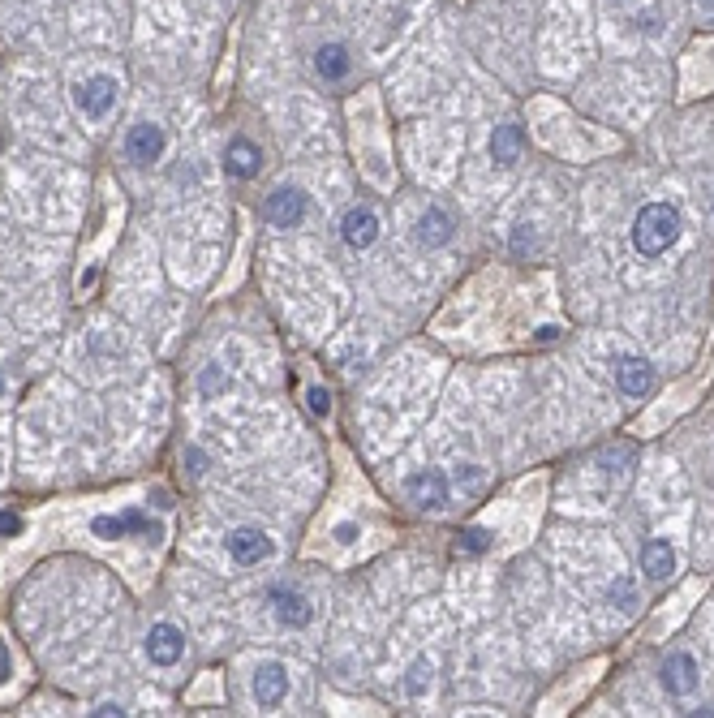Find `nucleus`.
Returning a JSON list of instances; mask_svg holds the SVG:
<instances>
[{
  "mask_svg": "<svg viewBox=\"0 0 714 718\" xmlns=\"http://www.w3.org/2000/svg\"><path fill=\"white\" fill-rule=\"evenodd\" d=\"M340 237H345L349 250H370L379 241V215L370 207H349L345 220H340Z\"/></svg>",
  "mask_w": 714,
  "mask_h": 718,
  "instance_id": "nucleus-11",
  "label": "nucleus"
},
{
  "mask_svg": "<svg viewBox=\"0 0 714 718\" xmlns=\"http://www.w3.org/2000/svg\"><path fill=\"white\" fill-rule=\"evenodd\" d=\"M314 74L323 82H345L353 74V56L345 43H323V48L314 52Z\"/></svg>",
  "mask_w": 714,
  "mask_h": 718,
  "instance_id": "nucleus-14",
  "label": "nucleus"
},
{
  "mask_svg": "<svg viewBox=\"0 0 714 718\" xmlns=\"http://www.w3.org/2000/svg\"><path fill=\"white\" fill-rule=\"evenodd\" d=\"M117 99H121V86L108 74H87L74 86V104L82 108V117H91V121H104L108 112L117 108Z\"/></svg>",
  "mask_w": 714,
  "mask_h": 718,
  "instance_id": "nucleus-2",
  "label": "nucleus"
},
{
  "mask_svg": "<svg viewBox=\"0 0 714 718\" xmlns=\"http://www.w3.org/2000/svg\"><path fill=\"white\" fill-rule=\"evenodd\" d=\"M250 688H254V701H259L263 710H276L284 697H289V671L280 663H259L250 676Z\"/></svg>",
  "mask_w": 714,
  "mask_h": 718,
  "instance_id": "nucleus-9",
  "label": "nucleus"
},
{
  "mask_svg": "<svg viewBox=\"0 0 714 718\" xmlns=\"http://www.w3.org/2000/svg\"><path fill=\"white\" fill-rule=\"evenodd\" d=\"M18 529H22L18 512H0V534H18Z\"/></svg>",
  "mask_w": 714,
  "mask_h": 718,
  "instance_id": "nucleus-25",
  "label": "nucleus"
},
{
  "mask_svg": "<svg viewBox=\"0 0 714 718\" xmlns=\"http://www.w3.org/2000/svg\"><path fill=\"white\" fill-rule=\"evenodd\" d=\"M676 237H680V211L676 207L650 203V207L637 211V220H633V246H637V254L659 258V254H667L671 246H676Z\"/></svg>",
  "mask_w": 714,
  "mask_h": 718,
  "instance_id": "nucleus-1",
  "label": "nucleus"
},
{
  "mask_svg": "<svg viewBox=\"0 0 714 718\" xmlns=\"http://www.w3.org/2000/svg\"><path fill=\"white\" fill-rule=\"evenodd\" d=\"M336 538H340V542H353L357 529H353V525H336Z\"/></svg>",
  "mask_w": 714,
  "mask_h": 718,
  "instance_id": "nucleus-27",
  "label": "nucleus"
},
{
  "mask_svg": "<svg viewBox=\"0 0 714 718\" xmlns=\"http://www.w3.org/2000/svg\"><path fill=\"white\" fill-rule=\"evenodd\" d=\"M654 383H659V375H654V366L646 362V357H620V362H616V387L628 400L650 396Z\"/></svg>",
  "mask_w": 714,
  "mask_h": 718,
  "instance_id": "nucleus-10",
  "label": "nucleus"
},
{
  "mask_svg": "<svg viewBox=\"0 0 714 718\" xmlns=\"http://www.w3.org/2000/svg\"><path fill=\"white\" fill-rule=\"evenodd\" d=\"M224 168H228V177L250 181V177H259L263 155H259V147H254L250 138H233L228 142V151H224Z\"/></svg>",
  "mask_w": 714,
  "mask_h": 718,
  "instance_id": "nucleus-13",
  "label": "nucleus"
},
{
  "mask_svg": "<svg viewBox=\"0 0 714 718\" xmlns=\"http://www.w3.org/2000/svg\"><path fill=\"white\" fill-rule=\"evenodd\" d=\"M263 215L276 228H297L306 220V194L302 190H293V185H280L276 194H267V203H263Z\"/></svg>",
  "mask_w": 714,
  "mask_h": 718,
  "instance_id": "nucleus-8",
  "label": "nucleus"
},
{
  "mask_svg": "<svg viewBox=\"0 0 714 718\" xmlns=\"http://www.w3.org/2000/svg\"><path fill=\"white\" fill-rule=\"evenodd\" d=\"M487 547H491V534H487V529H469V534L461 538V551H469V555H482Z\"/></svg>",
  "mask_w": 714,
  "mask_h": 718,
  "instance_id": "nucleus-22",
  "label": "nucleus"
},
{
  "mask_svg": "<svg viewBox=\"0 0 714 718\" xmlns=\"http://www.w3.org/2000/svg\"><path fill=\"white\" fill-rule=\"evenodd\" d=\"M95 534L99 538H125V534H138V529H151L142 512H125V516H95Z\"/></svg>",
  "mask_w": 714,
  "mask_h": 718,
  "instance_id": "nucleus-19",
  "label": "nucleus"
},
{
  "mask_svg": "<svg viewBox=\"0 0 714 718\" xmlns=\"http://www.w3.org/2000/svg\"><path fill=\"white\" fill-rule=\"evenodd\" d=\"M521 147H525V138H521V129L517 125H495V134H491V155H495V164L499 168H512L521 160Z\"/></svg>",
  "mask_w": 714,
  "mask_h": 718,
  "instance_id": "nucleus-18",
  "label": "nucleus"
},
{
  "mask_svg": "<svg viewBox=\"0 0 714 718\" xmlns=\"http://www.w3.org/2000/svg\"><path fill=\"white\" fill-rule=\"evenodd\" d=\"M418 241L422 246H448L452 241V215L444 207H426L422 211V220H418Z\"/></svg>",
  "mask_w": 714,
  "mask_h": 718,
  "instance_id": "nucleus-17",
  "label": "nucleus"
},
{
  "mask_svg": "<svg viewBox=\"0 0 714 718\" xmlns=\"http://www.w3.org/2000/svg\"><path fill=\"white\" fill-rule=\"evenodd\" d=\"M607 598H611V607L616 611H637V585H633V577H616L607 585Z\"/></svg>",
  "mask_w": 714,
  "mask_h": 718,
  "instance_id": "nucleus-21",
  "label": "nucleus"
},
{
  "mask_svg": "<svg viewBox=\"0 0 714 718\" xmlns=\"http://www.w3.org/2000/svg\"><path fill=\"white\" fill-rule=\"evenodd\" d=\"M164 147H168V134H164L160 121H138L130 134H125V155H130L134 164H142V168L160 160Z\"/></svg>",
  "mask_w": 714,
  "mask_h": 718,
  "instance_id": "nucleus-4",
  "label": "nucleus"
},
{
  "mask_svg": "<svg viewBox=\"0 0 714 718\" xmlns=\"http://www.w3.org/2000/svg\"><path fill=\"white\" fill-rule=\"evenodd\" d=\"M147 658L155 667H177L185 658V633L177 624H151L147 633Z\"/></svg>",
  "mask_w": 714,
  "mask_h": 718,
  "instance_id": "nucleus-7",
  "label": "nucleus"
},
{
  "mask_svg": "<svg viewBox=\"0 0 714 718\" xmlns=\"http://www.w3.org/2000/svg\"><path fill=\"white\" fill-rule=\"evenodd\" d=\"M91 714H99V718H112V714H130V710H125L121 701H104V706H95Z\"/></svg>",
  "mask_w": 714,
  "mask_h": 718,
  "instance_id": "nucleus-26",
  "label": "nucleus"
},
{
  "mask_svg": "<svg viewBox=\"0 0 714 718\" xmlns=\"http://www.w3.org/2000/svg\"><path fill=\"white\" fill-rule=\"evenodd\" d=\"M224 551L233 555V564H241V568H254V564H263V559H271V538L263 534V529H254V525H241V529H233V534L224 538Z\"/></svg>",
  "mask_w": 714,
  "mask_h": 718,
  "instance_id": "nucleus-3",
  "label": "nucleus"
},
{
  "mask_svg": "<svg viewBox=\"0 0 714 718\" xmlns=\"http://www.w3.org/2000/svg\"><path fill=\"white\" fill-rule=\"evenodd\" d=\"M271 607H276V620L289 624V628H306V624L314 620L310 598L293 594V590H271Z\"/></svg>",
  "mask_w": 714,
  "mask_h": 718,
  "instance_id": "nucleus-15",
  "label": "nucleus"
},
{
  "mask_svg": "<svg viewBox=\"0 0 714 718\" xmlns=\"http://www.w3.org/2000/svg\"><path fill=\"white\" fill-rule=\"evenodd\" d=\"M310 409H314V413H327V409H332V396H327L323 387H310Z\"/></svg>",
  "mask_w": 714,
  "mask_h": 718,
  "instance_id": "nucleus-24",
  "label": "nucleus"
},
{
  "mask_svg": "<svg viewBox=\"0 0 714 718\" xmlns=\"http://www.w3.org/2000/svg\"><path fill=\"white\" fill-rule=\"evenodd\" d=\"M641 572H646L650 581H667L671 572H676V547H671L667 538H650L646 551H641Z\"/></svg>",
  "mask_w": 714,
  "mask_h": 718,
  "instance_id": "nucleus-16",
  "label": "nucleus"
},
{
  "mask_svg": "<svg viewBox=\"0 0 714 718\" xmlns=\"http://www.w3.org/2000/svg\"><path fill=\"white\" fill-rule=\"evenodd\" d=\"M0 396H5V375H0Z\"/></svg>",
  "mask_w": 714,
  "mask_h": 718,
  "instance_id": "nucleus-28",
  "label": "nucleus"
},
{
  "mask_svg": "<svg viewBox=\"0 0 714 718\" xmlns=\"http://www.w3.org/2000/svg\"><path fill=\"white\" fill-rule=\"evenodd\" d=\"M228 387V379H224V370L220 366H211V370H203V392L207 396H216V392H224Z\"/></svg>",
  "mask_w": 714,
  "mask_h": 718,
  "instance_id": "nucleus-23",
  "label": "nucleus"
},
{
  "mask_svg": "<svg viewBox=\"0 0 714 718\" xmlns=\"http://www.w3.org/2000/svg\"><path fill=\"white\" fill-rule=\"evenodd\" d=\"M431 684H435L431 658H418V663L409 667V676H405V693H409V697H426V693H431Z\"/></svg>",
  "mask_w": 714,
  "mask_h": 718,
  "instance_id": "nucleus-20",
  "label": "nucleus"
},
{
  "mask_svg": "<svg viewBox=\"0 0 714 718\" xmlns=\"http://www.w3.org/2000/svg\"><path fill=\"white\" fill-rule=\"evenodd\" d=\"M405 495H409V504L439 512L448 504V478L439 469H418V473H409L405 478Z\"/></svg>",
  "mask_w": 714,
  "mask_h": 718,
  "instance_id": "nucleus-5",
  "label": "nucleus"
},
{
  "mask_svg": "<svg viewBox=\"0 0 714 718\" xmlns=\"http://www.w3.org/2000/svg\"><path fill=\"white\" fill-rule=\"evenodd\" d=\"M697 676H702V671H697V663H693V654H667L663 658V671H659V680H663V688L671 697H689L693 688H697Z\"/></svg>",
  "mask_w": 714,
  "mask_h": 718,
  "instance_id": "nucleus-12",
  "label": "nucleus"
},
{
  "mask_svg": "<svg viewBox=\"0 0 714 718\" xmlns=\"http://www.w3.org/2000/svg\"><path fill=\"white\" fill-rule=\"evenodd\" d=\"M616 18L637 35H659L663 31V5L659 0H611Z\"/></svg>",
  "mask_w": 714,
  "mask_h": 718,
  "instance_id": "nucleus-6",
  "label": "nucleus"
}]
</instances>
